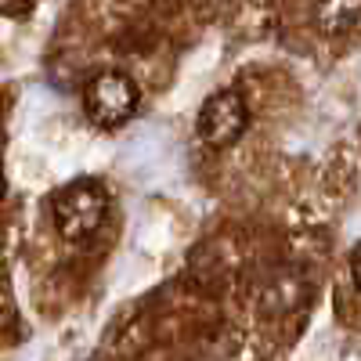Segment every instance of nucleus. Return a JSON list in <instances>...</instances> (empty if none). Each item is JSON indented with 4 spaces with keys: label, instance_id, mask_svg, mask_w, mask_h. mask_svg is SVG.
Listing matches in <instances>:
<instances>
[{
    "label": "nucleus",
    "instance_id": "obj_6",
    "mask_svg": "<svg viewBox=\"0 0 361 361\" xmlns=\"http://www.w3.org/2000/svg\"><path fill=\"white\" fill-rule=\"evenodd\" d=\"M0 192H4V170H0Z\"/></svg>",
    "mask_w": 361,
    "mask_h": 361
},
{
    "label": "nucleus",
    "instance_id": "obj_4",
    "mask_svg": "<svg viewBox=\"0 0 361 361\" xmlns=\"http://www.w3.org/2000/svg\"><path fill=\"white\" fill-rule=\"evenodd\" d=\"M357 18H361V0H318L314 8V22L325 37L347 33V29H354Z\"/></svg>",
    "mask_w": 361,
    "mask_h": 361
},
{
    "label": "nucleus",
    "instance_id": "obj_3",
    "mask_svg": "<svg viewBox=\"0 0 361 361\" xmlns=\"http://www.w3.org/2000/svg\"><path fill=\"white\" fill-rule=\"evenodd\" d=\"M250 123V109H246V98L238 94L235 87L228 90H217V94H209L199 109V137L209 145V148H228L243 137Z\"/></svg>",
    "mask_w": 361,
    "mask_h": 361
},
{
    "label": "nucleus",
    "instance_id": "obj_1",
    "mask_svg": "<svg viewBox=\"0 0 361 361\" xmlns=\"http://www.w3.org/2000/svg\"><path fill=\"white\" fill-rule=\"evenodd\" d=\"M51 214H54V228L62 231V238H69V243H87V238H94L98 228L105 224L109 192L94 177H76L66 188L54 192Z\"/></svg>",
    "mask_w": 361,
    "mask_h": 361
},
{
    "label": "nucleus",
    "instance_id": "obj_5",
    "mask_svg": "<svg viewBox=\"0 0 361 361\" xmlns=\"http://www.w3.org/2000/svg\"><path fill=\"white\" fill-rule=\"evenodd\" d=\"M350 275H354V282L361 286V246L350 253Z\"/></svg>",
    "mask_w": 361,
    "mask_h": 361
},
{
    "label": "nucleus",
    "instance_id": "obj_2",
    "mask_svg": "<svg viewBox=\"0 0 361 361\" xmlns=\"http://www.w3.org/2000/svg\"><path fill=\"white\" fill-rule=\"evenodd\" d=\"M137 105H141V90L127 73H116V69L98 73L83 87V112L102 130H119L123 123H130Z\"/></svg>",
    "mask_w": 361,
    "mask_h": 361
}]
</instances>
